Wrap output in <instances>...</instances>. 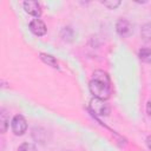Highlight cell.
Wrapping results in <instances>:
<instances>
[{"label": "cell", "mask_w": 151, "mask_h": 151, "mask_svg": "<svg viewBox=\"0 0 151 151\" xmlns=\"http://www.w3.org/2000/svg\"><path fill=\"white\" fill-rule=\"evenodd\" d=\"M90 92L94 96V98L106 100L111 96V81L110 77L106 72L101 70H97L93 72V79L88 84Z\"/></svg>", "instance_id": "obj_1"}, {"label": "cell", "mask_w": 151, "mask_h": 151, "mask_svg": "<svg viewBox=\"0 0 151 151\" xmlns=\"http://www.w3.org/2000/svg\"><path fill=\"white\" fill-rule=\"evenodd\" d=\"M11 126H12V131H13L14 134L21 136L27 130V122H26V119L21 114H17V116L13 117Z\"/></svg>", "instance_id": "obj_2"}, {"label": "cell", "mask_w": 151, "mask_h": 151, "mask_svg": "<svg viewBox=\"0 0 151 151\" xmlns=\"http://www.w3.org/2000/svg\"><path fill=\"white\" fill-rule=\"evenodd\" d=\"M90 106L92 109V111L94 113H97L98 116H107L110 113V106L109 104L103 100V99H98V98H93L90 103Z\"/></svg>", "instance_id": "obj_3"}, {"label": "cell", "mask_w": 151, "mask_h": 151, "mask_svg": "<svg viewBox=\"0 0 151 151\" xmlns=\"http://www.w3.org/2000/svg\"><path fill=\"white\" fill-rule=\"evenodd\" d=\"M116 29L119 35L122 37H129L132 33V25L126 19H119L116 24Z\"/></svg>", "instance_id": "obj_4"}, {"label": "cell", "mask_w": 151, "mask_h": 151, "mask_svg": "<svg viewBox=\"0 0 151 151\" xmlns=\"http://www.w3.org/2000/svg\"><path fill=\"white\" fill-rule=\"evenodd\" d=\"M29 29L33 34L38 35V37H41L46 33L47 28H46V25L44 21H41L40 19H33L31 22H29Z\"/></svg>", "instance_id": "obj_5"}, {"label": "cell", "mask_w": 151, "mask_h": 151, "mask_svg": "<svg viewBox=\"0 0 151 151\" xmlns=\"http://www.w3.org/2000/svg\"><path fill=\"white\" fill-rule=\"evenodd\" d=\"M24 8L28 14H31L33 17L39 18L41 15V7H40L39 2H37V1H32V0L25 1L24 2Z\"/></svg>", "instance_id": "obj_6"}, {"label": "cell", "mask_w": 151, "mask_h": 151, "mask_svg": "<svg viewBox=\"0 0 151 151\" xmlns=\"http://www.w3.org/2000/svg\"><path fill=\"white\" fill-rule=\"evenodd\" d=\"M8 122H9V119H8L6 110L1 109V111H0V131H1V133L6 132V130L8 127Z\"/></svg>", "instance_id": "obj_7"}, {"label": "cell", "mask_w": 151, "mask_h": 151, "mask_svg": "<svg viewBox=\"0 0 151 151\" xmlns=\"http://www.w3.org/2000/svg\"><path fill=\"white\" fill-rule=\"evenodd\" d=\"M40 59H41L44 63L48 64L50 66H52V67H54V68H59V66H58V61L55 60L54 57H52V55H50V54L40 53Z\"/></svg>", "instance_id": "obj_8"}, {"label": "cell", "mask_w": 151, "mask_h": 151, "mask_svg": "<svg viewBox=\"0 0 151 151\" xmlns=\"http://www.w3.org/2000/svg\"><path fill=\"white\" fill-rule=\"evenodd\" d=\"M139 59L144 63H151V48H142L139 50Z\"/></svg>", "instance_id": "obj_9"}, {"label": "cell", "mask_w": 151, "mask_h": 151, "mask_svg": "<svg viewBox=\"0 0 151 151\" xmlns=\"http://www.w3.org/2000/svg\"><path fill=\"white\" fill-rule=\"evenodd\" d=\"M142 38L145 41H151V24H145L142 28Z\"/></svg>", "instance_id": "obj_10"}, {"label": "cell", "mask_w": 151, "mask_h": 151, "mask_svg": "<svg viewBox=\"0 0 151 151\" xmlns=\"http://www.w3.org/2000/svg\"><path fill=\"white\" fill-rule=\"evenodd\" d=\"M101 4L110 9H114L120 5V1L119 0H111V1H101Z\"/></svg>", "instance_id": "obj_11"}, {"label": "cell", "mask_w": 151, "mask_h": 151, "mask_svg": "<svg viewBox=\"0 0 151 151\" xmlns=\"http://www.w3.org/2000/svg\"><path fill=\"white\" fill-rule=\"evenodd\" d=\"M18 151H37L35 146L29 143H24L18 147Z\"/></svg>", "instance_id": "obj_12"}, {"label": "cell", "mask_w": 151, "mask_h": 151, "mask_svg": "<svg viewBox=\"0 0 151 151\" xmlns=\"http://www.w3.org/2000/svg\"><path fill=\"white\" fill-rule=\"evenodd\" d=\"M146 112H147V116L151 118V99H149L146 103Z\"/></svg>", "instance_id": "obj_13"}, {"label": "cell", "mask_w": 151, "mask_h": 151, "mask_svg": "<svg viewBox=\"0 0 151 151\" xmlns=\"http://www.w3.org/2000/svg\"><path fill=\"white\" fill-rule=\"evenodd\" d=\"M146 144H147L149 149L151 150V136H150V137H147V139H146Z\"/></svg>", "instance_id": "obj_14"}]
</instances>
